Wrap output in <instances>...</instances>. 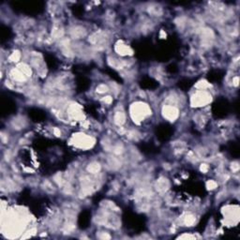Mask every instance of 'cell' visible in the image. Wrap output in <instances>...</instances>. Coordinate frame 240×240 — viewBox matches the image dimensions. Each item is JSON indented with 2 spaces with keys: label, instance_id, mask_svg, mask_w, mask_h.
Instances as JSON below:
<instances>
[{
  "label": "cell",
  "instance_id": "cell-1",
  "mask_svg": "<svg viewBox=\"0 0 240 240\" xmlns=\"http://www.w3.org/2000/svg\"><path fill=\"white\" fill-rule=\"evenodd\" d=\"M151 114V110L147 104L137 102L133 104L130 108V115L132 119L136 122L144 121L145 118H146Z\"/></svg>",
  "mask_w": 240,
  "mask_h": 240
},
{
  "label": "cell",
  "instance_id": "cell-2",
  "mask_svg": "<svg viewBox=\"0 0 240 240\" xmlns=\"http://www.w3.org/2000/svg\"><path fill=\"white\" fill-rule=\"evenodd\" d=\"M210 101H211V95L205 90H201L200 92H197L190 99L191 105L194 107L205 106Z\"/></svg>",
  "mask_w": 240,
  "mask_h": 240
},
{
  "label": "cell",
  "instance_id": "cell-3",
  "mask_svg": "<svg viewBox=\"0 0 240 240\" xmlns=\"http://www.w3.org/2000/svg\"><path fill=\"white\" fill-rule=\"evenodd\" d=\"M94 139L90 136H87L85 134H76L73 139H72V143L74 144V145L80 147V148H84V149H86V148H91L92 145H94Z\"/></svg>",
  "mask_w": 240,
  "mask_h": 240
},
{
  "label": "cell",
  "instance_id": "cell-4",
  "mask_svg": "<svg viewBox=\"0 0 240 240\" xmlns=\"http://www.w3.org/2000/svg\"><path fill=\"white\" fill-rule=\"evenodd\" d=\"M162 114H163L164 118H166L169 121H175L178 117V115H179L178 109L175 105H172V104L164 106V108L162 110Z\"/></svg>",
  "mask_w": 240,
  "mask_h": 240
},
{
  "label": "cell",
  "instance_id": "cell-5",
  "mask_svg": "<svg viewBox=\"0 0 240 240\" xmlns=\"http://www.w3.org/2000/svg\"><path fill=\"white\" fill-rule=\"evenodd\" d=\"M87 171L92 174V175H95V174H98L100 171H101V165L99 162H96V161H93L91 162L88 166H87Z\"/></svg>",
  "mask_w": 240,
  "mask_h": 240
},
{
  "label": "cell",
  "instance_id": "cell-6",
  "mask_svg": "<svg viewBox=\"0 0 240 240\" xmlns=\"http://www.w3.org/2000/svg\"><path fill=\"white\" fill-rule=\"evenodd\" d=\"M114 120H115V123L117 124V125H122L125 123V120H126V116L124 114V112L122 111H118L116 113L115 117H114Z\"/></svg>",
  "mask_w": 240,
  "mask_h": 240
},
{
  "label": "cell",
  "instance_id": "cell-7",
  "mask_svg": "<svg viewBox=\"0 0 240 240\" xmlns=\"http://www.w3.org/2000/svg\"><path fill=\"white\" fill-rule=\"evenodd\" d=\"M117 51L121 54V55H124V56H127V55H128V54H131V50H130V48L129 47H128L127 45H125V44H120V45H117Z\"/></svg>",
  "mask_w": 240,
  "mask_h": 240
},
{
  "label": "cell",
  "instance_id": "cell-8",
  "mask_svg": "<svg viewBox=\"0 0 240 240\" xmlns=\"http://www.w3.org/2000/svg\"><path fill=\"white\" fill-rule=\"evenodd\" d=\"M169 187V183L167 179H160L157 182V189H159V191H164L166 190V188Z\"/></svg>",
  "mask_w": 240,
  "mask_h": 240
},
{
  "label": "cell",
  "instance_id": "cell-9",
  "mask_svg": "<svg viewBox=\"0 0 240 240\" xmlns=\"http://www.w3.org/2000/svg\"><path fill=\"white\" fill-rule=\"evenodd\" d=\"M195 221H196V219L192 215H188L184 218V223L187 226H192L195 223Z\"/></svg>",
  "mask_w": 240,
  "mask_h": 240
},
{
  "label": "cell",
  "instance_id": "cell-10",
  "mask_svg": "<svg viewBox=\"0 0 240 240\" xmlns=\"http://www.w3.org/2000/svg\"><path fill=\"white\" fill-rule=\"evenodd\" d=\"M20 58H21V54H20L19 52H13V53L9 56V57H8V59L10 60V61H13V62L19 61Z\"/></svg>",
  "mask_w": 240,
  "mask_h": 240
},
{
  "label": "cell",
  "instance_id": "cell-11",
  "mask_svg": "<svg viewBox=\"0 0 240 240\" xmlns=\"http://www.w3.org/2000/svg\"><path fill=\"white\" fill-rule=\"evenodd\" d=\"M107 91H108V87H107V85H100L97 87V92L100 93V94L106 93Z\"/></svg>",
  "mask_w": 240,
  "mask_h": 240
},
{
  "label": "cell",
  "instance_id": "cell-12",
  "mask_svg": "<svg viewBox=\"0 0 240 240\" xmlns=\"http://www.w3.org/2000/svg\"><path fill=\"white\" fill-rule=\"evenodd\" d=\"M207 187H208V188L213 189V188H217V183H216L215 181L210 180V181H208V183H207Z\"/></svg>",
  "mask_w": 240,
  "mask_h": 240
},
{
  "label": "cell",
  "instance_id": "cell-13",
  "mask_svg": "<svg viewBox=\"0 0 240 240\" xmlns=\"http://www.w3.org/2000/svg\"><path fill=\"white\" fill-rule=\"evenodd\" d=\"M103 101H104L105 103H107V104H110V103L113 101V99H112L110 96H108V97H104V99H103Z\"/></svg>",
  "mask_w": 240,
  "mask_h": 240
}]
</instances>
